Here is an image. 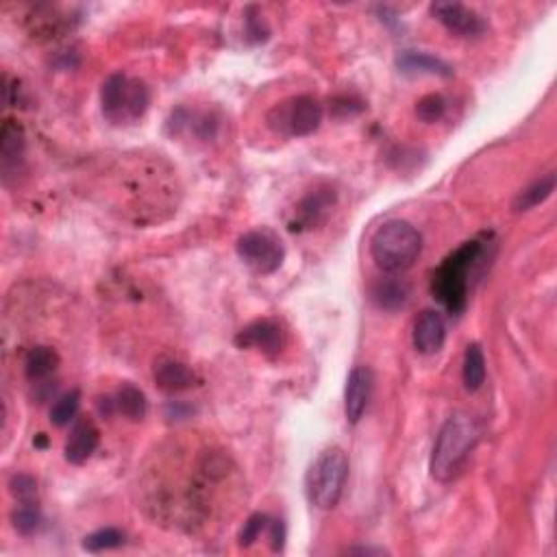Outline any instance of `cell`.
<instances>
[{
	"mask_svg": "<svg viewBox=\"0 0 557 557\" xmlns=\"http://www.w3.org/2000/svg\"><path fill=\"white\" fill-rule=\"evenodd\" d=\"M268 520H270V518H268L266 514L248 516L244 527H242L240 536H237V542H240V546H244V549H246V546H251L253 542L260 540V536L263 534V531H266Z\"/></svg>",
	"mask_w": 557,
	"mask_h": 557,
	"instance_id": "26",
	"label": "cell"
},
{
	"mask_svg": "<svg viewBox=\"0 0 557 557\" xmlns=\"http://www.w3.org/2000/svg\"><path fill=\"white\" fill-rule=\"evenodd\" d=\"M336 205V192L329 190V187H322V190L312 192L307 194L305 199L296 205L295 210V222H290L292 231H301V229H313L321 222H325V218L331 211V207Z\"/></svg>",
	"mask_w": 557,
	"mask_h": 557,
	"instance_id": "12",
	"label": "cell"
},
{
	"mask_svg": "<svg viewBox=\"0 0 557 557\" xmlns=\"http://www.w3.org/2000/svg\"><path fill=\"white\" fill-rule=\"evenodd\" d=\"M237 255L257 275H270V272L281 268L286 248H283V242L272 231L255 229L240 236V240H237Z\"/></svg>",
	"mask_w": 557,
	"mask_h": 557,
	"instance_id": "7",
	"label": "cell"
},
{
	"mask_svg": "<svg viewBox=\"0 0 557 557\" xmlns=\"http://www.w3.org/2000/svg\"><path fill=\"white\" fill-rule=\"evenodd\" d=\"M240 348H255L266 357H275L283 348V331L275 321H255L236 336Z\"/></svg>",
	"mask_w": 557,
	"mask_h": 557,
	"instance_id": "10",
	"label": "cell"
},
{
	"mask_svg": "<svg viewBox=\"0 0 557 557\" xmlns=\"http://www.w3.org/2000/svg\"><path fill=\"white\" fill-rule=\"evenodd\" d=\"M124 544V534L120 529H114V527H105V529L94 531V534L85 536L83 540V549L90 551V553H100V551H111L118 549V546Z\"/></svg>",
	"mask_w": 557,
	"mask_h": 557,
	"instance_id": "23",
	"label": "cell"
},
{
	"mask_svg": "<svg viewBox=\"0 0 557 557\" xmlns=\"http://www.w3.org/2000/svg\"><path fill=\"white\" fill-rule=\"evenodd\" d=\"M12 520L18 534L22 536H31L42 527V514H39L35 503H20V508L13 511Z\"/></svg>",
	"mask_w": 557,
	"mask_h": 557,
	"instance_id": "25",
	"label": "cell"
},
{
	"mask_svg": "<svg viewBox=\"0 0 557 557\" xmlns=\"http://www.w3.org/2000/svg\"><path fill=\"white\" fill-rule=\"evenodd\" d=\"M373 301L381 310H398L407 301V286L392 278H383L373 286Z\"/></svg>",
	"mask_w": 557,
	"mask_h": 557,
	"instance_id": "21",
	"label": "cell"
},
{
	"mask_svg": "<svg viewBox=\"0 0 557 557\" xmlns=\"http://www.w3.org/2000/svg\"><path fill=\"white\" fill-rule=\"evenodd\" d=\"M79 405H81L79 390H70V392H65L64 397H59L53 407H50V423H53L55 427H65V424H70L74 420V416H77Z\"/></svg>",
	"mask_w": 557,
	"mask_h": 557,
	"instance_id": "22",
	"label": "cell"
},
{
	"mask_svg": "<svg viewBox=\"0 0 557 557\" xmlns=\"http://www.w3.org/2000/svg\"><path fill=\"white\" fill-rule=\"evenodd\" d=\"M35 447H42V449L47 447V435L39 433V435H38V440H35Z\"/></svg>",
	"mask_w": 557,
	"mask_h": 557,
	"instance_id": "31",
	"label": "cell"
},
{
	"mask_svg": "<svg viewBox=\"0 0 557 557\" xmlns=\"http://www.w3.org/2000/svg\"><path fill=\"white\" fill-rule=\"evenodd\" d=\"M59 356L50 347H33L24 357V373L31 381H42L57 371Z\"/></svg>",
	"mask_w": 557,
	"mask_h": 557,
	"instance_id": "18",
	"label": "cell"
},
{
	"mask_svg": "<svg viewBox=\"0 0 557 557\" xmlns=\"http://www.w3.org/2000/svg\"><path fill=\"white\" fill-rule=\"evenodd\" d=\"M464 386L468 392H477L485 383V357L479 344H468L464 353Z\"/></svg>",
	"mask_w": 557,
	"mask_h": 557,
	"instance_id": "20",
	"label": "cell"
},
{
	"mask_svg": "<svg viewBox=\"0 0 557 557\" xmlns=\"http://www.w3.org/2000/svg\"><path fill=\"white\" fill-rule=\"evenodd\" d=\"M432 13L440 24H444L458 38H479L488 29L485 20L475 9L466 7L462 3H435L432 4Z\"/></svg>",
	"mask_w": 557,
	"mask_h": 557,
	"instance_id": "8",
	"label": "cell"
},
{
	"mask_svg": "<svg viewBox=\"0 0 557 557\" xmlns=\"http://www.w3.org/2000/svg\"><path fill=\"white\" fill-rule=\"evenodd\" d=\"M268 540H270V546L275 553L283 551V544H286V525H283V520H268Z\"/></svg>",
	"mask_w": 557,
	"mask_h": 557,
	"instance_id": "28",
	"label": "cell"
},
{
	"mask_svg": "<svg viewBox=\"0 0 557 557\" xmlns=\"http://www.w3.org/2000/svg\"><path fill=\"white\" fill-rule=\"evenodd\" d=\"M484 253V244L479 240L464 242L458 251L438 266L432 278L433 296L442 303L450 313H462L468 303L470 290V275L473 268L477 266Z\"/></svg>",
	"mask_w": 557,
	"mask_h": 557,
	"instance_id": "2",
	"label": "cell"
},
{
	"mask_svg": "<svg viewBox=\"0 0 557 557\" xmlns=\"http://www.w3.org/2000/svg\"><path fill=\"white\" fill-rule=\"evenodd\" d=\"M555 190V175L549 172V175L540 176L538 181H534L531 185H527L523 192L514 199V211H527V210H534L549 199Z\"/></svg>",
	"mask_w": 557,
	"mask_h": 557,
	"instance_id": "19",
	"label": "cell"
},
{
	"mask_svg": "<svg viewBox=\"0 0 557 557\" xmlns=\"http://www.w3.org/2000/svg\"><path fill=\"white\" fill-rule=\"evenodd\" d=\"M103 116L114 124H131L146 114L150 105V92L144 81L111 74L100 90Z\"/></svg>",
	"mask_w": 557,
	"mask_h": 557,
	"instance_id": "5",
	"label": "cell"
},
{
	"mask_svg": "<svg viewBox=\"0 0 557 557\" xmlns=\"http://www.w3.org/2000/svg\"><path fill=\"white\" fill-rule=\"evenodd\" d=\"M24 155V131L16 120L7 118L0 129V159H3L4 176H9V170L18 168V161Z\"/></svg>",
	"mask_w": 557,
	"mask_h": 557,
	"instance_id": "15",
	"label": "cell"
},
{
	"mask_svg": "<svg viewBox=\"0 0 557 557\" xmlns=\"http://www.w3.org/2000/svg\"><path fill=\"white\" fill-rule=\"evenodd\" d=\"M398 68L407 74H438V77H450L453 70L442 59L433 57L429 53H416V50H405L398 57Z\"/></svg>",
	"mask_w": 557,
	"mask_h": 557,
	"instance_id": "16",
	"label": "cell"
},
{
	"mask_svg": "<svg viewBox=\"0 0 557 557\" xmlns=\"http://www.w3.org/2000/svg\"><path fill=\"white\" fill-rule=\"evenodd\" d=\"M347 553H366V555H383L386 551L383 549H373V546H356V549H347Z\"/></svg>",
	"mask_w": 557,
	"mask_h": 557,
	"instance_id": "30",
	"label": "cell"
},
{
	"mask_svg": "<svg viewBox=\"0 0 557 557\" xmlns=\"http://www.w3.org/2000/svg\"><path fill=\"white\" fill-rule=\"evenodd\" d=\"M9 490L16 496L18 503H35V496H38V484L29 475H13L9 481Z\"/></svg>",
	"mask_w": 557,
	"mask_h": 557,
	"instance_id": "27",
	"label": "cell"
},
{
	"mask_svg": "<svg viewBox=\"0 0 557 557\" xmlns=\"http://www.w3.org/2000/svg\"><path fill=\"white\" fill-rule=\"evenodd\" d=\"M99 442H100V433L92 420H77V423L73 424V429H70L68 440H65V447H64L65 459L74 466L85 464L94 455Z\"/></svg>",
	"mask_w": 557,
	"mask_h": 557,
	"instance_id": "13",
	"label": "cell"
},
{
	"mask_svg": "<svg viewBox=\"0 0 557 557\" xmlns=\"http://www.w3.org/2000/svg\"><path fill=\"white\" fill-rule=\"evenodd\" d=\"M447 107H449V103L442 94H427L416 103V116L423 120V123L433 124L444 118Z\"/></svg>",
	"mask_w": 557,
	"mask_h": 557,
	"instance_id": "24",
	"label": "cell"
},
{
	"mask_svg": "<svg viewBox=\"0 0 557 557\" xmlns=\"http://www.w3.org/2000/svg\"><path fill=\"white\" fill-rule=\"evenodd\" d=\"M423 251V236L407 220H388L374 231L371 255L379 270L386 275H401L409 270Z\"/></svg>",
	"mask_w": 557,
	"mask_h": 557,
	"instance_id": "3",
	"label": "cell"
},
{
	"mask_svg": "<svg viewBox=\"0 0 557 557\" xmlns=\"http://www.w3.org/2000/svg\"><path fill=\"white\" fill-rule=\"evenodd\" d=\"M348 479V458L340 447L325 449L307 470V496L318 510H333L340 503Z\"/></svg>",
	"mask_w": 557,
	"mask_h": 557,
	"instance_id": "4",
	"label": "cell"
},
{
	"mask_svg": "<svg viewBox=\"0 0 557 557\" xmlns=\"http://www.w3.org/2000/svg\"><path fill=\"white\" fill-rule=\"evenodd\" d=\"M22 100V88L18 85V79H12L7 74L4 77V103L9 107H18V103Z\"/></svg>",
	"mask_w": 557,
	"mask_h": 557,
	"instance_id": "29",
	"label": "cell"
},
{
	"mask_svg": "<svg viewBox=\"0 0 557 557\" xmlns=\"http://www.w3.org/2000/svg\"><path fill=\"white\" fill-rule=\"evenodd\" d=\"M481 429L473 416L459 412L447 418L435 438L432 464H429L433 479L450 481L458 477L473 449L477 447Z\"/></svg>",
	"mask_w": 557,
	"mask_h": 557,
	"instance_id": "1",
	"label": "cell"
},
{
	"mask_svg": "<svg viewBox=\"0 0 557 557\" xmlns=\"http://www.w3.org/2000/svg\"><path fill=\"white\" fill-rule=\"evenodd\" d=\"M374 390V377L368 366H356L348 373L347 388H344V412L351 424H357L371 405Z\"/></svg>",
	"mask_w": 557,
	"mask_h": 557,
	"instance_id": "9",
	"label": "cell"
},
{
	"mask_svg": "<svg viewBox=\"0 0 557 557\" xmlns=\"http://www.w3.org/2000/svg\"><path fill=\"white\" fill-rule=\"evenodd\" d=\"M153 377L155 383L159 386L164 392H184V390H190L192 386H196V374L187 366L185 362L175 357H161L155 362L153 368Z\"/></svg>",
	"mask_w": 557,
	"mask_h": 557,
	"instance_id": "14",
	"label": "cell"
},
{
	"mask_svg": "<svg viewBox=\"0 0 557 557\" xmlns=\"http://www.w3.org/2000/svg\"><path fill=\"white\" fill-rule=\"evenodd\" d=\"M266 123L283 138H305L322 123V105L312 96H295L268 111Z\"/></svg>",
	"mask_w": 557,
	"mask_h": 557,
	"instance_id": "6",
	"label": "cell"
},
{
	"mask_svg": "<svg viewBox=\"0 0 557 557\" xmlns=\"http://www.w3.org/2000/svg\"><path fill=\"white\" fill-rule=\"evenodd\" d=\"M447 340V322L438 312L424 310L414 322L412 342L420 356H435Z\"/></svg>",
	"mask_w": 557,
	"mask_h": 557,
	"instance_id": "11",
	"label": "cell"
},
{
	"mask_svg": "<svg viewBox=\"0 0 557 557\" xmlns=\"http://www.w3.org/2000/svg\"><path fill=\"white\" fill-rule=\"evenodd\" d=\"M114 401H116V412L123 414L124 418L133 420V423L146 418V414H149V401H146V394L141 392L140 388H135L133 383H123V386L118 388V392H116Z\"/></svg>",
	"mask_w": 557,
	"mask_h": 557,
	"instance_id": "17",
	"label": "cell"
}]
</instances>
